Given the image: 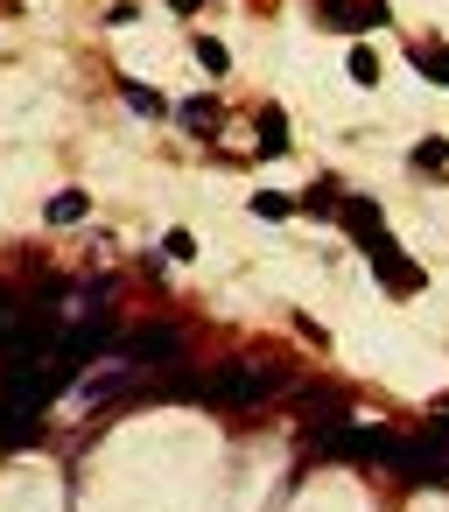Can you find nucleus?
<instances>
[{
    "mask_svg": "<svg viewBox=\"0 0 449 512\" xmlns=\"http://www.w3.org/2000/svg\"><path fill=\"white\" fill-rule=\"evenodd\" d=\"M337 204H344L337 183H316V190H309V211H337Z\"/></svg>",
    "mask_w": 449,
    "mask_h": 512,
    "instance_id": "obj_15",
    "label": "nucleus"
},
{
    "mask_svg": "<svg viewBox=\"0 0 449 512\" xmlns=\"http://www.w3.org/2000/svg\"><path fill=\"white\" fill-rule=\"evenodd\" d=\"M120 351H127L134 365H176V358H183V330H169V323H141Z\"/></svg>",
    "mask_w": 449,
    "mask_h": 512,
    "instance_id": "obj_4",
    "label": "nucleus"
},
{
    "mask_svg": "<svg viewBox=\"0 0 449 512\" xmlns=\"http://www.w3.org/2000/svg\"><path fill=\"white\" fill-rule=\"evenodd\" d=\"M85 211H92V197H85V190H57V197L43 204V218H50V225H78Z\"/></svg>",
    "mask_w": 449,
    "mask_h": 512,
    "instance_id": "obj_7",
    "label": "nucleus"
},
{
    "mask_svg": "<svg viewBox=\"0 0 449 512\" xmlns=\"http://www.w3.org/2000/svg\"><path fill=\"white\" fill-rule=\"evenodd\" d=\"M365 260H372V274H379V288H386V295H400V302L428 288V274H421V267H414V260H407V253L393 246V239H386V246H372Z\"/></svg>",
    "mask_w": 449,
    "mask_h": 512,
    "instance_id": "obj_3",
    "label": "nucleus"
},
{
    "mask_svg": "<svg viewBox=\"0 0 449 512\" xmlns=\"http://www.w3.org/2000/svg\"><path fill=\"white\" fill-rule=\"evenodd\" d=\"M253 120H260V127H253V134H260V155H288V141H295V134H288V113H281V106H260Z\"/></svg>",
    "mask_w": 449,
    "mask_h": 512,
    "instance_id": "obj_6",
    "label": "nucleus"
},
{
    "mask_svg": "<svg viewBox=\"0 0 449 512\" xmlns=\"http://www.w3.org/2000/svg\"><path fill=\"white\" fill-rule=\"evenodd\" d=\"M120 92H127V106H134V113H162V99H155L148 85H120Z\"/></svg>",
    "mask_w": 449,
    "mask_h": 512,
    "instance_id": "obj_14",
    "label": "nucleus"
},
{
    "mask_svg": "<svg viewBox=\"0 0 449 512\" xmlns=\"http://www.w3.org/2000/svg\"><path fill=\"white\" fill-rule=\"evenodd\" d=\"M169 8H176V15H197V8H204V0H169Z\"/></svg>",
    "mask_w": 449,
    "mask_h": 512,
    "instance_id": "obj_17",
    "label": "nucleus"
},
{
    "mask_svg": "<svg viewBox=\"0 0 449 512\" xmlns=\"http://www.w3.org/2000/svg\"><path fill=\"white\" fill-rule=\"evenodd\" d=\"M337 211H344V225H351V239H358L365 253H372V246H386V218H379V204H372V197H344Z\"/></svg>",
    "mask_w": 449,
    "mask_h": 512,
    "instance_id": "obj_5",
    "label": "nucleus"
},
{
    "mask_svg": "<svg viewBox=\"0 0 449 512\" xmlns=\"http://www.w3.org/2000/svg\"><path fill=\"white\" fill-rule=\"evenodd\" d=\"M267 393H281V372H274V365H246V358H225V365L204 379V407H253V400H267Z\"/></svg>",
    "mask_w": 449,
    "mask_h": 512,
    "instance_id": "obj_1",
    "label": "nucleus"
},
{
    "mask_svg": "<svg viewBox=\"0 0 449 512\" xmlns=\"http://www.w3.org/2000/svg\"><path fill=\"white\" fill-rule=\"evenodd\" d=\"M316 22L344 29V36H372V29H386V0H316Z\"/></svg>",
    "mask_w": 449,
    "mask_h": 512,
    "instance_id": "obj_2",
    "label": "nucleus"
},
{
    "mask_svg": "<svg viewBox=\"0 0 449 512\" xmlns=\"http://www.w3.org/2000/svg\"><path fill=\"white\" fill-rule=\"evenodd\" d=\"M421 176H435V169H449V141L442 134H428V141H414V155H407Z\"/></svg>",
    "mask_w": 449,
    "mask_h": 512,
    "instance_id": "obj_9",
    "label": "nucleus"
},
{
    "mask_svg": "<svg viewBox=\"0 0 449 512\" xmlns=\"http://www.w3.org/2000/svg\"><path fill=\"white\" fill-rule=\"evenodd\" d=\"M0 8H8V15H15V0H0Z\"/></svg>",
    "mask_w": 449,
    "mask_h": 512,
    "instance_id": "obj_18",
    "label": "nucleus"
},
{
    "mask_svg": "<svg viewBox=\"0 0 449 512\" xmlns=\"http://www.w3.org/2000/svg\"><path fill=\"white\" fill-rule=\"evenodd\" d=\"M162 253H169V260H190V253H197V239H190V232H169V239H162Z\"/></svg>",
    "mask_w": 449,
    "mask_h": 512,
    "instance_id": "obj_16",
    "label": "nucleus"
},
{
    "mask_svg": "<svg viewBox=\"0 0 449 512\" xmlns=\"http://www.w3.org/2000/svg\"><path fill=\"white\" fill-rule=\"evenodd\" d=\"M253 218H267V225H288V218H295V197H281V190H253Z\"/></svg>",
    "mask_w": 449,
    "mask_h": 512,
    "instance_id": "obj_10",
    "label": "nucleus"
},
{
    "mask_svg": "<svg viewBox=\"0 0 449 512\" xmlns=\"http://www.w3.org/2000/svg\"><path fill=\"white\" fill-rule=\"evenodd\" d=\"M414 71H421L428 85H449V43H421V50H414Z\"/></svg>",
    "mask_w": 449,
    "mask_h": 512,
    "instance_id": "obj_8",
    "label": "nucleus"
},
{
    "mask_svg": "<svg viewBox=\"0 0 449 512\" xmlns=\"http://www.w3.org/2000/svg\"><path fill=\"white\" fill-rule=\"evenodd\" d=\"M344 71H351V85H365V92H372V85H379V57H372V50H365V43H358V50H351V57H344Z\"/></svg>",
    "mask_w": 449,
    "mask_h": 512,
    "instance_id": "obj_13",
    "label": "nucleus"
},
{
    "mask_svg": "<svg viewBox=\"0 0 449 512\" xmlns=\"http://www.w3.org/2000/svg\"><path fill=\"white\" fill-rule=\"evenodd\" d=\"M183 127L190 134H218V99H183Z\"/></svg>",
    "mask_w": 449,
    "mask_h": 512,
    "instance_id": "obj_11",
    "label": "nucleus"
},
{
    "mask_svg": "<svg viewBox=\"0 0 449 512\" xmlns=\"http://www.w3.org/2000/svg\"><path fill=\"white\" fill-rule=\"evenodd\" d=\"M197 64H204L211 78H225V71H232V50H225L218 36H197Z\"/></svg>",
    "mask_w": 449,
    "mask_h": 512,
    "instance_id": "obj_12",
    "label": "nucleus"
}]
</instances>
